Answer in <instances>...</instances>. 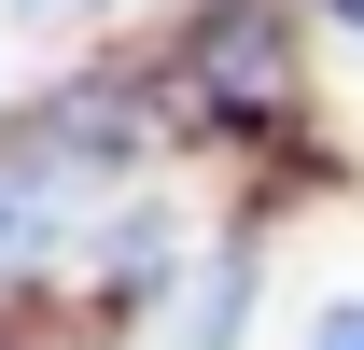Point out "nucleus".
<instances>
[{
  "mask_svg": "<svg viewBox=\"0 0 364 350\" xmlns=\"http://www.w3.org/2000/svg\"><path fill=\"white\" fill-rule=\"evenodd\" d=\"M196 85L225 98V112L252 98V127H267V112H294V56H280V28L252 14V0H225V14L196 28Z\"/></svg>",
  "mask_w": 364,
  "mask_h": 350,
  "instance_id": "f257e3e1",
  "label": "nucleus"
},
{
  "mask_svg": "<svg viewBox=\"0 0 364 350\" xmlns=\"http://www.w3.org/2000/svg\"><path fill=\"white\" fill-rule=\"evenodd\" d=\"M238 308H252V253H196V266H182V295L154 308V350H225Z\"/></svg>",
  "mask_w": 364,
  "mask_h": 350,
  "instance_id": "f03ea898",
  "label": "nucleus"
},
{
  "mask_svg": "<svg viewBox=\"0 0 364 350\" xmlns=\"http://www.w3.org/2000/svg\"><path fill=\"white\" fill-rule=\"evenodd\" d=\"M336 14H350V28H364V0H336Z\"/></svg>",
  "mask_w": 364,
  "mask_h": 350,
  "instance_id": "0eeeda50",
  "label": "nucleus"
},
{
  "mask_svg": "<svg viewBox=\"0 0 364 350\" xmlns=\"http://www.w3.org/2000/svg\"><path fill=\"white\" fill-rule=\"evenodd\" d=\"M14 14H28V28H56V14H85V0H14Z\"/></svg>",
  "mask_w": 364,
  "mask_h": 350,
  "instance_id": "423d86ee",
  "label": "nucleus"
},
{
  "mask_svg": "<svg viewBox=\"0 0 364 350\" xmlns=\"http://www.w3.org/2000/svg\"><path fill=\"white\" fill-rule=\"evenodd\" d=\"M28 253V182H0V266Z\"/></svg>",
  "mask_w": 364,
  "mask_h": 350,
  "instance_id": "20e7f679",
  "label": "nucleus"
},
{
  "mask_svg": "<svg viewBox=\"0 0 364 350\" xmlns=\"http://www.w3.org/2000/svg\"><path fill=\"white\" fill-rule=\"evenodd\" d=\"M322 350H364V308H322Z\"/></svg>",
  "mask_w": 364,
  "mask_h": 350,
  "instance_id": "39448f33",
  "label": "nucleus"
},
{
  "mask_svg": "<svg viewBox=\"0 0 364 350\" xmlns=\"http://www.w3.org/2000/svg\"><path fill=\"white\" fill-rule=\"evenodd\" d=\"M127 140H140V98L127 85H70L43 127H28V154H43V169H98V154H127Z\"/></svg>",
  "mask_w": 364,
  "mask_h": 350,
  "instance_id": "7ed1b4c3",
  "label": "nucleus"
}]
</instances>
